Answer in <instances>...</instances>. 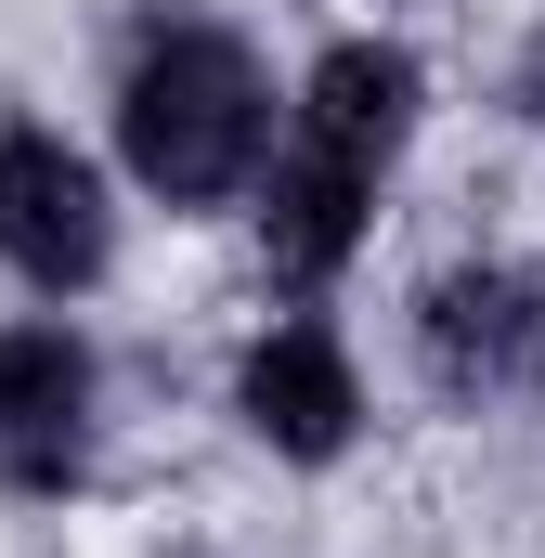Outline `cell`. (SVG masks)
I'll return each instance as SVG.
<instances>
[{"label": "cell", "mask_w": 545, "mask_h": 558, "mask_svg": "<svg viewBox=\"0 0 545 558\" xmlns=\"http://www.w3.org/2000/svg\"><path fill=\"white\" fill-rule=\"evenodd\" d=\"M92 454V351L65 325H0V481L65 494Z\"/></svg>", "instance_id": "obj_3"}, {"label": "cell", "mask_w": 545, "mask_h": 558, "mask_svg": "<svg viewBox=\"0 0 545 558\" xmlns=\"http://www.w3.org/2000/svg\"><path fill=\"white\" fill-rule=\"evenodd\" d=\"M533 325H545V299H533V274H507V260H468V274H441L415 299V351H428V377H441L455 403L507 390L520 351H533Z\"/></svg>", "instance_id": "obj_4"}, {"label": "cell", "mask_w": 545, "mask_h": 558, "mask_svg": "<svg viewBox=\"0 0 545 558\" xmlns=\"http://www.w3.org/2000/svg\"><path fill=\"white\" fill-rule=\"evenodd\" d=\"M261 131H272V92H261V65H247L221 26H169V39H143L131 92H118V143H131L143 195H169V208H221V195L261 169Z\"/></svg>", "instance_id": "obj_1"}, {"label": "cell", "mask_w": 545, "mask_h": 558, "mask_svg": "<svg viewBox=\"0 0 545 558\" xmlns=\"http://www.w3.org/2000/svg\"><path fill=\"white\" fill-rule=\"evenodd\" d=\"M0 260L52 299L105 274V182L65 131H0Z\"/></svg>", "instance_id": "obj_2"}, {"label": "cell", "mask_w": 545, "mask_h": 558, "mask_svg": "<svg viewBox=\"0 0 545 558\" xmlns=\"http://www.w3.org/2000/svg\"><path fill=\"white\" fill-rule=\"evenodd\" d=\"M364 208H377V169H351V156H299V169H272V208H261V234H272V274H299V286H325L351 247H364Z\"/></svg>", "instance_id": "obj_7"}, {"label": "cell", "mask_w": 545, "mask_h": 558, "mask_svg": "<svg viewBox=\"0 0 545 558\" xmlns=\"http://www.w3.org/2000/svg\"><path fill=\"white\" fill-rule=\"evenodd\" d=\"M234 403H247V428H261L272 454H299V468H325V454L364 428L351 351H338L325 325H272L261 351H247V377H234Z\"/></svg>", "instance_id": "obj_5"}, {"label": "cell", "mask_w": 545, "mask_h": 558, "mask_svg": "<svg viewBox=\"0 0 545 558\" xmlns=\"http://www.w3.org/2000/svg\"><path fill=\"white\" fill-rule=\"evenodd\" d=\"M312 143L351 156V169H390L415 143V52L403 39H338L312 65Z\"/></svg>", "instance_id": "obj_6"}]
</instances>
